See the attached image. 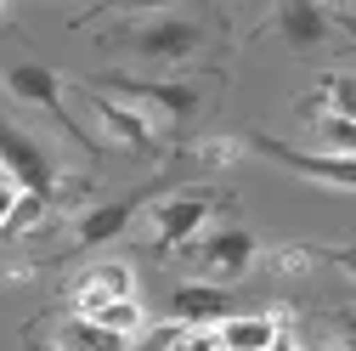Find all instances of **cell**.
I'll return each mask as SVG.
<instances>
[{
	"instance_id": "cell-1",
	"label": "cell",
	"mask_w": 356,
	"mask_h": 351,
	"mask_svg": "<svg viewBox=\"0 0 356 351\" xmlns=\"http://www.w3.org/2000/svg\"><path fill=\"white\" fill-rule=\"evenodd\" d=\"M209 29L187 12H142L136 23H124V52L142 57L147 68H175L204 52Z\"/></svg>"
},
{
	"instance_id": "cell-2",
	"label": "cell",
	"mask_w": 356,
	"mask_h": 351,
	"mask_svg": "<svg viewBox=\"0 0 356 351\" xmlns=\"http://www.w3.org/2000/svg\"><path fill=\"white\" fill-rule=\"evenodd\" d=\"M0 85H6V91H12L17 102H29V108H40V114H51L74 148H85L91 159L102 153V142H97V136H85V125L68 114V102H63V91H68V85H63V74H57V68L17 57V63H6V68H0Z\"/></svg>"
},
{
	"instance_id": "cell-3",
	"label": "cell",
	"mask_w": 356,
	"mask_h": 351,
	"mask_svg": "<svg viewBox=\"0 0 356 351\" xmlns=\"http://www.w3.org/2000/svg\"><path fill=\"white\" fill-rule=\"evenodd\" d=\"M108 85L124 91L136 114H147L153 130H159V125H164V130H181V125H193L198 108H204V85H193V79H130V74H108Z\"/></svg>"
},
{
	"instance_id": "cell-4",
	"label": "cell",
	"mask_w": 356,
	"mask_h": 351,
	"mask_svg": "<svg viewBox=\"0 0 356 351\" xmlns=\"http://www.w3.org/2000/svg\"><path fill=\"white\" fill-rule=\"evenodd\" d=\"M0 170H6V182L23 198L57 204V164H51V153L40 148L17 119H6V114H0Z\"/></svg>"
},
{
	"instance_id": "cell-5",
	"label": "cell",
	"mask_w": 356,
	"mask_h": 351,
	"mask_svg": "<svg viewBox=\"0 0 356 351\" xmlns=\"http://www.w3.org/2000/svg\"><path fill=\"white\" fill-rule=\"evenodd\" d=\"M215 193L204 187H181V193H164L147 215V227H153V249L159 255H175V249H193L209 227V215H215Z\"/></svg>"
},
{
	"instance_id": "cell-6",
	"label": "cell",
	"mask_w": 356,
	"mask_h": 351,
	"mask_svg": "<svg viewBox=\"0 0 356 351\" xmlns=\"http://www.w3.org/2000/svg\"><path fill=\"white\" fill-rule=\"evenodd\" d=\"M142 204H153V187H136V193H124V198H102V204H91V210H79L74 221H68V244L57 249V260H63V255H85V249H102V244L124 238L130 221L142 215Z\"/></svg>"
},
{
	"instance_id": "cell-7",
	"label": "cell",
	"mask_w": 356,
	"mask_h": 351,
	"mask_svg": "<svg viewBox=\"0 0 356 351\" xmlns=\"http://www.w3.org/2000/svg\"><path fill=\"white\" fill-rule=\"evenodd\" d=\"M249 148H254L260 159H272V164L305 176V182H317V187L356 193V159H345V153H328V148H323V153H317V148H289V142H277V136H266V130H249Z\"/></svg>"
},
{
	"instance_id": "cell-8",
	"label": "cell",
	"mask_w": 356,
	"mask_h": 351,
	"mask_svg": "<svg viewBox=\"0 0 356 351\" xmlns=\"http://www.w3.org/2000/svg\"><path fill=\"white\" fill-rule=\"evenodd\" d=\"M272 29L289 40L294 52H328V46H339V40H345L356 23H350V12H339V6H317V0H289V6H277V12H272Z\"/></svg>"
},
{
	"instance_id": "cell-9",
	"label": "cell",
	"mask_w": 356,
	"mask_h": 351,
	"mask_svg": "<svg viewBox=\"0 0 356 351\" xmlns=\"http://www.w3.org/2000/svg\"><path fill=\"white\" fill-rule=\"evenodd\" d=\"M260 260V238L249 233V227H215V233H204L198 244H193V267L204 272V283H220V289H232L249 267Z\"/></svg>"
},
{
	"instance_id": "cell-10",
	"label": "cell",
	"mask_w": 356,
	"mask_h": 351,
	"mask_svg": "<svg viewBox=\"0 0 356 351\" xmlns=\"http://www.w3.org/2000/svg\"><path fill=\"white\" fill-rule=\"evenodd\" d=\"M108 300H136V267L130 260H97L74 278V318H91Z\"/></svg>"
},
{
	"instance_id": "cell-11",
	"label": "cell",
	"mask_w": 356,
	"mask_h": 351,
	"mask_svg": "<svg viewBox=\"0 0 356 351\" xmlns=\"http://www.w3.org/2000/svg\"><path fill=\"white\" fill-rule=\"evenodd\" d=\"M232 318V289H220V283H175L170 289V323L175 329H215V323H227Z\"/></svg>"
},
{
	"instance_id": "cell-12",
	"label": "cell",
	"mask_w": 356,
	"mask_h": 351,
	"mask_svg": "<svg viewBox=\"0 0 356 351\" xmlns=\"http://www.w3.org/2000/svg\"><path fill=\"white\" fill-rule=\"evenodd\" d=\"M85 97H91L97 119L108 125V136H113L119 148H130V153H153V148H159V130L147 125V114H136L130 102H113V97H102V91H85Z\"/></svg>"
},
{
	"instance_id": "cell-13",
	"label": "cell",
	"mask_w": 356,
	"mask_h": 351,
	"mask_svg": "<svg viewBox=\"0 0 356 351\" xmlns=\"http://www.w3.org/2000/svg\"><path fill=\"white\" fill-rule=\"evenodd\" d=\"M283 334V312H232L227 323H215L220 351H272Z\"/></svg>"
},
{
	"instance_id": "cell-14",
	"label": "cell",
	"mask_w": 356,
	"mask_h": 351,
	"mask_svg": "<svg viewBox=\"0 0 356 351\" xmlns=\"http://www.w3.org/2000/svg\"><path fill=\"white\" fill-rule=\"evenodd\" d=\"M51 351H130V340L124 334H108L102 323H91V318H63L57 329H51Z\"/></svg>"
},
{
	"instance_id": "cell-15",
	"label": "cell",
	"mask_w": 356,
	"mask_h": 351,
	"mask_svg": "<svg viewBox=\"0 0 356 351\" xmlns=\"http://www.w3.org/2000/svg\"><path fill=\"white\" fill-rule=\"evenodd\" d=\"M91 323H102L108 334L136 340V334L147 329V306H142V300H108V306H97V312H91Z\"/></svg>"
},
{
	"instance_id": "cell-16",
	"label": "cell",
	"mask_w": 356,
	"mask_h": 351,
	"mask_svg": "<svg viewBox=\"0 0 356 351\" xmlns=\"http://www.w3.org/2000/svg\"><path fill=\"white\" fill-rule=\"evenodd\" d=\"M323 102L334 119H356V74H328L323 79Z\"/></svg>"
},
{
	"instance_id": "cell-17",
	"label": "cell",
	"mask_w": 356,
	"mask_h": 351,
	"mask_svg": "<svg viewBox=\"0 0 356 351\" xmlns=\"http://www.w3.org/2000/svg\"><path fill=\"white\" fill-rule=\"evenodd\" d=\"M193 159H198L204 170H227V164L243 159V142H238V136H209V142L193 148Z\"/></svg>"
},
{
	"instance_id": "cell-18",
	"label": "cell",
	"mask_w": 356,
	"mask_h": 351,
	"mask_svg": "<svg viewBox=\"0 0 356 351\" xmlns=\"http://www.w3.org/2000/svg\"><path fill=\"white\" fill-rule=\"evenodd\" d=\"M317 136L328 142V153L356 159V119H334V114H323V119H317Z\"/></svg>"
},
{
	"instance_id": "cell-19",
	"label": "cell",
	"mask_w": 356,
	"mask_h": 351,
	"mask_svg": "<svg viewBox=\"0 0 356 351\" xmlns=\"http://www.w3.org/2000/svg\"><path fill=\"white\" fill-rule=\"evenodd\" d=\"M170 351H220V340H215V329H175Z\"/></svg>"
},
{
	"instance_id": "cell-20",
	"label": "cell",
	"mask_w": 356,
	"mask_h": 351,
	"mask_svg": "<svg viewBox=\"0 0 356 351\" xmlns=\"http://www.w3.org/2000/svg\"><path fill=\"white\" fill-rule=\"evenodd\" d=\"M317 260H328V267H339V272L356 278V244H328V249H317Z\"/></svg>"
},
{
	"instance_id": "cell-21",
	"label": "cell",
	"mask_w": 356,
	"mask_h": 351,
	"mask_svg": "<svg viewBox=\"0 0 356 351\" xmlns=\"http://www.w3.org/2000/svg\"><path fill=\"white\" fill-rule=\"evenodd\" d=\"M17 204H23V193L6 182V176H0V233H6L12 227V215H17Z\"/></svg>"
},
{
	"instance_id": "cell-22",
	"label": "cell",
	"mask_w": 356,
	"mask_h": 351,
	"mask_svg": "<svg viewBox=\"0 0 356 351\" xmlns=\"http://www.w3.org/2000/svg\"><path fill=\"white\" fill-rule=\"evenodd\" d=\"M339 351H356V312H350L345 329H339Z\"/></svg>"
},
{
	"instance_id": "cell-23",
	"label": "cell",
	"mask_w": 356,
	"mask_h": 351,
	"mask_svg": "<svg viewBox=\"0 0 356 351\" xmlns=\"http://www.w3.org/2000/svg\"><path fill=\"white\" fill-rule=\"evenodd\" d=\"M272 351H300V340H294V334H289V329H283V334H277V345H272Z\"/></svg>"
}]
</instances>
